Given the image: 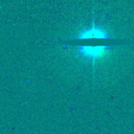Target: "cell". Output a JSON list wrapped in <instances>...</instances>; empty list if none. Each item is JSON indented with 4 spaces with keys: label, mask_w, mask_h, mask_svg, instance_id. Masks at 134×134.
<instances>
[{
    "label": "cell",
    "mask_w": 134,
    "mask_h": 134,
    "mask_svg": "<svg viewBox=\"0 0 134 134\" xmlns=\"http://www.w3.org/2000/svg\"><path fill=\"white\" fill-rule=\"evenodd\" d=\"M77 38L78 39H91V38L109 39L111 38V35L104 29H102L100 27H96L95 24H93L91 28L81 31L78 35Z\"/></svg>",
    "instance_id": "7a4b0ae2"
},
{
    "label": "cell",
    "mask_w": 134,
    "mask_h": 134,
    "mask_svg": "<svg viewBox=\"0 0 134 134\" xmlns=\"http://www.w3.org/2000/svg\"><path fill=\"white\" fill-rule=\"evenodd\" d=\"M111 46H79L78 53L83 57L90 59L94 63L97 59L104 57L111 49Z\"/></svg>",
    "instance_id": "6da1fadb"
}]
</instances>
